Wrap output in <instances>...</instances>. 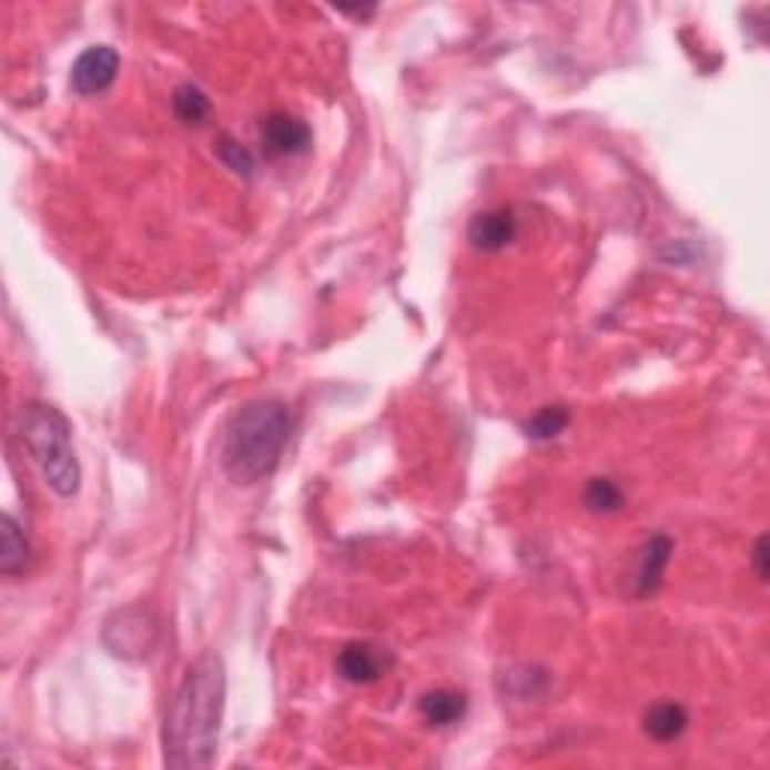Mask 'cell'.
Here are the masks:
<instances>
[{"instance_id": "obj_16", "label": "cell", "mask_w": 770, "mask_h": 770, "mask_svg": "<svg viewBox=\"0 0 770 770\" xmlns=\"http://www.w3.org/2000/svg\"><path fill=\"white\" fill-rule=\"evenodd\" d=\"M217 156L232 169V172H239V175L244 178L253 175V154L247 151V148H241L239 142H232V139H220Z\"/></svg>"}, {"instance_id": "obj_11", "label": "cell", "mask_w": 770, "mask_h": 770, "mask_svg": "<svg viewBox=\"0 0 770 770\" xmlns=\"http://www.w3.org/2000/svg\"><path fill=\"white\" fill-rule=\"evenodd\" d=\"M689 726V713L683 705L677 701H662L645 713V731L659 743H671L677 740Z\"/></svg>"}, {"instance_id": "obj_8", "label": "cell", "mask_w": 770, "mask_h": 770, "mask_svg": "<svg viewBox=\"0 0 770 770\" xmlns=\"http://www.w3.org/2000/svg\"><path fill=\"white\" fill-rule=\"evenodd\" d=\"M385 666H388V659L383 656V650L365 645V641H353L337 654V675L349 683H358V687L379 680L385 675Z\"/></svg>"}, {"instance_id": "obj_14", "label": "cell", "mask_w": 770, "mask_h": 770, "mask_svg": "<svg viewBox=\"0 0 770 770\" xmlns=\"http://www.w3.org/2000/svg\"><path fill=\"white\" fill-rule=\"evenodd\" d=\"M569 425V409L566 406H545L527 422V437L530 439H554Z\"/></svg>"}, {"instance_id": "obj_15", "label": "cell", "mask_w": 770, "mask_h": 770, "mask_svg": "<svg viewBox=\"0 0 770 770\" xmlns=\"http://www.w3.org/2000/svg\"><path fill=\"white\" fill-rule=\"evenodd\" d=\"M584 503H587L590 511L608 515V511H617L624 506V494H620V488L611 479H594L587 485V490H584Z\"/></svg>"}, {"instance_id": "obj_7", "label": "cell", "mask_w": 770, "mask_h": 770, "mask_svg": "<svg viewBox=\"0 0 770 770\" xmlns=\"http://www.w3.org/2000/svg\"><path fill=\"white\" fill-rule=\"evenodd\" d=\"M118 624H109V629H118L121 638L118 641H109L112 654L124 656V659H139V656H148V650L154 647L156 626L151 624V617L145 611H121L115 617Z\"/></svg>"}, {"instance_id": "obj_3", "label": "cell", "mask_w": 770, "mask_h": 770, "mask_svg": "<svg viewBox=\"0 0 770 770\" xmlns=\"http://www.w3.org/2000/svg\"><path fill=\"white\" fill-rule=\"evenodd\" d=\"M19 437L31 448L42 479L58 497H75L82 485V469L75 460L73 430L61 409L49 404H28L19 413Z\"/></svg>"}, {"instance_id": "obj_12", "label": "cell", "mask_w": 770, "mask_h": 770, "mask_svg": "<svg viewBox=\"0 0 770 770\" xmlns=\"http://www.w3.org/2000/svg\"><path fill=\"white\" fill-rule=\"evenodd\" d=\"M28 566V539L16 524L12 515H3L0 520V573L19 575Z\"/></svg>"}, {"instance_id": "obj_5", "label": "cell", "mask_w": 770, "mask_h": 770, "mask_svg": "<svg viewBox=\"0 0 770 770\" xmlns=\"http://www.w3.org/2000/svg\"><path fill=\"white\" fill-rule=\"evenodd\" d=\"M260 135L271 156H298L313 142L311 126L290 112H271L269 118H262Z\"/></svg>"}, {"instance_id": "obj_10", "label": "cell", "mask_w": 770, "mask_h": 770, "mask_svg": "<svg viewBox=\"0 0 770 770\" xmlns=\"http://www.w3.org/2000/svg\"><path fill=\"white\" fill-rule=\"evenodd\" d=\"M418 710H422L425 722L443 729V726H455L458 719H464L467 698H464V692H455V689H430L418 701Z\"/></svg>"}, {"instance_id": "obj_6", "label": "cell", "mask_w": 770, "mask_h": 770, "mask_svg": "<svg viewBox=\"0 0 770 770\" xmlns=\"http://www.w3.org/2000/svg\"><path fill=\"white\" fill-rule=\"evenodd\" d=\"M518 235V223L511 217V211H479L476 217L469 220L467 239L469 244L482 253H497L506 244H511Z\"/></svg>"}, {"instance_id": "obj_1", "label": "cell", "mask_w": 770, "mask_h": 770, "mask_svg": "<svg viewBox=\"0 0 770 770\" xmlns=\"http://www.w3.org/2000/svg\"><path fill=\"white\" fill-rule=\"evenodd\" d=\"M223 698H226L223 662L217 654H202L188 668L169 708L166 729H163L169 768L202 770L214 761Z\"/></svg>"}, {"instance_id": "obj_17", "label": "cell", "mask_w": 770, "mask_h": 770, "mask_svg": "<svg viewBox=\"0 0 770 770\" xmlns=\"http://www.w3.org/2000/svg\"><path fill=\"white\" fill-rule=\"evenodd\" d=\"M752 560H756V573H759L761 581H768V536H759Z\"/></svg>"}, {"instance_id": "obj_2", "label": "cell", "mask_w": 770, "mask_h": 770, "mask_svg": "<svg viewBox=\"0 0 770 770\" xmlns=\"http://www.w3.org/2000/svg\"><path fill=\"white\" fill-rule=\"evenodd\" d=\"M290 409L281 401H253L226 425L223 469L235 485H256L271 476L290 443Z\"/></svg>"}, {"instance_id": "obj_13", "label": "cell", "mask_w": 770, "mask_h": 770, "mask_svg": "<svg viewBox=\"0 0 770 770\" xmlns=\"http://www.w3.org/2000/svg\"><path fill=\"white\" fill-rule=\"evenodd\" d=\"M172 109L184 124H202L211 115V100L199 91L196 84H181L172 97Z\"/></svg>"}, {"instance_id": "obj_9", "label": "cell", "mask_w": 770, "mask_h": 770, "mask_svg": "<svg viewBox=\"0 0 770 770\" xmlns=\"http://www.w3.org/2000/svg\"><path fill=\"white\" fill-rule=\"evenodd\" d=\"M671 551L675 545L668 536H654L647 541L645 551H641V563H638V596H654L659 587H662V578H666L668 560H671Z\"/></svg>"}, {"instance_id": "obj_4", "label": "cell", "mask_w": 770, "mask_h": 770, "mask_svg": "<svg viewBox=\"0 0 770 770\" xmlns=\"http://www.w3.org/2000/svg\"><path fill=\"white\" fill-rule=\"evenodd\" d=\"M118 67H121V58L112 45H91L84 49L73 63V73H70V82H73V91L82 97L103 94L105 88H112L118 75Z\"/></svg>"}]
</instances>
